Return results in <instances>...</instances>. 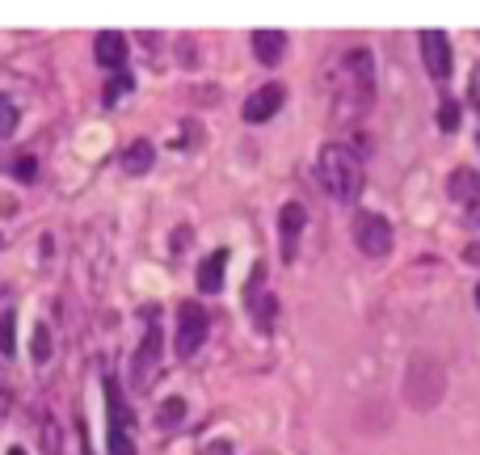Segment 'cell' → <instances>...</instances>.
<instances>
[{"instance_id": "6da1fadb", "label": "cell", "mask_w": 480, "mask_h": 455, "mask_svg": "<svg viewBox=\"0 0 480 455\" xmlns=\"http://www.w3.org/2000/svg\"><path fill=\"white\" fill-rule=\"evenodd\" d=\"M375 101V63H371V51H350L342 60V72H337V85H333V118L337 123H358L362 114L371 110Z\"/></svg>"}, {"instance_id": "7a4b0ae2", "label": "cell", "mask_w": 480, "mask_h": 455, "mask_svg": "<svg viewBox=\"0 0 480 455\" xmlns=\"http://www.w3.org/2000/svg\"><path fill=\"white\" fill-rule=\"evenodd\" d=\"M316 173H320V185L329 190L337 203H354L362 194V160L358 152H350L345 144H325L316 160Z\"/></svg>"}, {"instance_id": "3957f363", "label": "cell", "mask_w": 480, "mask_h": 455, "mask_svg": "<svg viewBox=\"0 0 480 455\" xmlns=\"http://www.w3.org/2000/svg\"><path fill=\"white\" fill-rule=\"evenodd\" d=\"M405 396L418 409H434V405H438V396H443V363H438V358H430V355L413 358V363H409Z\"/></svg>"}, {"instance_id": "277c9868", "label": "cell", "mask_w": 480, "mask_h": 455, "mask_svg": "<svg viewBox=\"0 0 480 455\" xmlns=\"http://www.w3.org/2000/svg\"><path fill=\"white\" fill-rule=\"evenodd\" d=\"M207 308L198 304H182L177 308V333H173V350H177V358H194L198 350H202V342H207Z\"/></svg>"}, {"instance_id": "5b68a950", "label": "cell", "mask_w": 480, "mask_h": 455, "mask_svg": "<svg viewBox=\"0 0 480 455\" xmlns=\"http://www.w3.org/2000/svg\"><path fill=\"white\" fill-rule=\"evenodd\" d=\"M354 241L367 258H383L392 249V223L375 215V211H358L354 215Z\"/></svg>"}, {"instance_id": "8992f818", "label": "cell", "mask_w": 480, "mask_h": 455, "mask_svg": "<svg viewBox=\"0 0 480 455\" xmlns=\"http://www.w3.org/2000/svg\"><path fill=\"white\" fill-rule=\"evenodd\" d=\"M106 405H110V455H136L131 443V413L123 405L118 380H106Z\"/></svg>"}, {"instance_id": "52a82bcc", "label": "cell", "mask_w": 480, "mask_h": 455, "mask_svg": "<svg viewBox=\"0 0 480 455\" xmlns=\"http://www.w3.org/2000/svg\"><path fill=\"white\" fill-rule=\"evenodd\" d=\"M421 60H426V72H430L434 81H447V76H451V43H447V34L426 30V34H421Z\"/></svg>"}, {"instance_id": "ba28073f", "label": "cell", "mask_w": 480, "mask_h": 455, "mask_svg": "<svg viewBox=\"0 0 480 455\" xmlns=\"http://www.w3.org/2000/svg\"><path fill=\"white\" fill-rule=\"evenodd\" d=\"M287 101V89L283 85H261L258 93H249L245 101V123H266V118H274L278 114V106Z\"/></svg>"}, {"instance_id": "9c48e42d", "label": "cell", "mask_w": 480, "mask_h": 455, "mask_svg": "<svg viewBox=\"0 0 480 455\" xmlns=\"http://www.w3.org/2000/svg\"><path fill=\"white\" fill-rule=\"evenodd\" d=\"M156 358H160V329H156V320H152V325H148V337H144V346H139L136 363H131L136 388H148V384L156 380Z\"/></svg>"}, {"instance_id": "30bf717a", "label": "cell", "mask_w": 480, "mask_h": 455, "mask_svg": "<svg viewBox=\"0 0 480 455\" xmlns=\"http://www.w3.org/2000/svg\"><path fill=\"white\" fill-rule=\"evenodd\" d=\"M304 223H308V211L299 207V203H287L283 215H278V236H283V258L287 261L296 258V245H299V232H304Z\"/></svg>"}, {"instance_id": "8fae6325", "label": "cell", "mask_w": 480, "mask_h": 455, "mask_svg": "<svg viewBox=\"0 0 480 455\" xmlns=\"http://www.w3.org/2000/svg\"><path fill=\"white\" fill-rule=\"evenodd\" d=\"M223 270H228V249H215V253L202 258V266H198V291H202V296H215L223 287Z\"/></svg>"}, {"instance_id": "7c38bea8", "label": "cell", "mask_w": 480, "mask_h": 455, "mask_svg": "<svg viewBox=\"0 0 480 455\" xmlns=\"http://www.w3.org/2000/svg\"><path fill=\"white\" fill-rule=\"evenodd\" d=\"M93 55H98L101 68H110V72H118L127 60V38L114 34V30H106V34H98V43H93Z\"/></svg>"}, {"instance_id": "4fadbf2b", "label": "cell", "mask_w": 480, "mask_h": 455, "mask_svg": "<svg viewBox=\"0 0 480 455\" xmlns=\"http://www.w3.org/2000/svg\"><path fill=\"white\" fill-rule=\"evenodd\" d=\"M152 160H156V148H152L148 139H136V144L123 152V173H131V177H144V173L152 169Z\"/></svg>"}, {"instance_id": "5bb4252c", "label": "cell", "mask_w": 480, "mask_h": 455, "mask_svg": "<svg viewBox=\"0 0 480 455\" xmlns=\"http://www.w3.org/2000/svg\"><path fill=\"white\" fill-rule=\"evenodd\" d=\"M283 47H287V38L278 34V30H258V34H253V55H258L261 63H278L283 60Z\"/></svg>"}, {"instance_id": "9a60e30c", "label": "cell", "mask_w": 480, "mask_h": 455, "mask_svg": "<svg viewBox=\"0 0 480 455\" xmlns=\"http://www.w3.org/2000/svg\"><path fill=\"white\" fill-rule=\"evenodd\" d=\"M476 190H480V182H476V173L472 169H456L451 173V182H447V194L451 198H459V203H476Z\"/></svg>"}, {"instance_id": "2e32d148", "label": "cell", "mask_w": 480, "mask_h": 455, "mask_svg": "<svg viewBox=\"0 0 480 455\" xmlns=\"http://www.w3.org/2000/svg\"><path fill=\"white\" fill-rule=\"evenodd\" d=\"M17 355V312L5 308L0 312V358H13Z\"/></svg>"}, {"instance_id": "e0dca14e", "label": "cell", "mask_w": 480, "mask_h": 455, "mask_svg": "<svg viewBox=\"0 0 480 455\" xmlns=\"http://www.w3.org/2000/svg\"><path fill=\"white\" fill-rule=\"evenodd\" d=\"M185 422V401L182 396H169L165 405H160V413H156V426L160 431H173V426H182Z\"/></svg>"}, {"instance_id": "ac0fdd59", "label": "cell", "mask_w": 480, "mask_h": 455, "mask_svg": "<svg viewBox=\"0 0 480 455\" xmlns=\"http://www.w3.org/2000/svg\"><path fill=\"white\" fill-rule=\"evenodd\" d=\"M17 118H22V106L9 93H0V139H9L17 131Z\"/></svg>"}, {"instance_id": "d6986e66", "label": "cell", "mask_w": 480, "mask_h": 455, "mask_svg": "<svg viewBox=\"0 0 480 455\" xmlns=\"http://www.w3.org/2000/svg\"><path fill=\"white\" fill-rule=\"evenodd\" d=\"M30 358H34V363H47V358H51V329H47V325H34V337H30Z\"/></svg>"}, {"instance_id": "ffe728a7", "label": "cell", "mask_w": 480, "mask_h": 455, "mask_svg": "<svg viewBox=\"0 0 480 455\" xmlns=\"http://www.w3.org/2000/svg\"><path fill=\"white\" fill-rule=\"evenodd\" d=\"M13 177L25 182V185H34L38 182V160L34 156H17V160H13Z\"/></svg>"}, {"instance_id": "44dd1931", "label": "cell", "mask_w": 480, "mask_h": 455, "mask_svg": "<svg viewBox=\"0 0 480 455\" xmlns=\"http://www.w3.org/2000/svg\"><path fill=\"white\" fill-rule=\"evenodd\" d=\"M131 89H136V81H131V76H114L110 85H106V106H114V101L123 98V93H131Z\"/></svg>"}, {"instance_id": "7402d4cb", "label": "cell", "mask_w": 480, "mask_h": 455, "mask_svg": "<svg viewBox=\"0 0 480 455\" xmlns=\"http://www.w3.org/2000/svg\"><path fill=\"white\" fill-rule=\"evenodd\" d=\"M438 127H443V131H456L459 127V106L451 98L438 101Z\"/></svg>"}, {"instance_id": "603a6c76", "label": "cell", "mask_w": 480, "mask_h": 455, "mask_svg": "<svg viewBox=\"0 0 480 455\" xmlns=\"http://www.w3.org/2000/svg\"><path fill=\"white\" fill-rule=\"evenodd\" d=\"M198 455H232V443H223V439H215V443H207Z\"/></svg>"}, {"instance_id": "cb8c5ba5", "label": "cell", "mask_w": 480, "mask_h": 455, "mask_svg": "<svg viewBox=\"0 0 480 455\" xmlns=\"http://www.w3.org/2000/svg\"><path fill=\"white\" fill-rule=\"evenodd\" d=\"M472 106H476V110H480V63H476V68H472Z\"/></svg>"}, {"instance_id": "d4e9b609", "label": "cell", "mask_w": 480, "mask_h": 455, "mask_svg": "<svg viewBox=\"0 0 480 455\" xmlns=\"http://www.w3.org/2000/svg\"><path fill=\"white\" fill-rule=\"evenodd\" d=\"M476 308H480V283H476Z\"/></svg>"}]
</instances>
